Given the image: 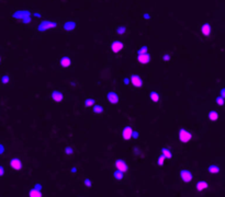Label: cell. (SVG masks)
Listing matches in <instances>:
<instances>
[{"label":"cell","mask_w":225,"mask_h":197,"mask_svg":"<svg viewBox=\"0 0 225 197\" xmlns=\"http://www.w3.org/2000/svg\"><path fill=\"white\" fill-rule=\"evenodd\" d=\"M113 178L116 182H123L125 178V173L120 171V170H115L113 172Z\"/></svg>","instance_id":"cell-22"},{"label":"cell","mask_w":225,"mask_h":197,"mask_svg":"<svg viewBox=\"0 0 225 197\" xmlns=\"http://www.w3.org/2000/svg\"><path fill=\"white\" fill-rule=\"evenodd\" d=\"M115 33L116 35H124L126 33V26L124 25H120V26H118L116 29H115Z\"/></svg>","instance_id":"cell-28"},{"label":"cell","mask_w":225,"mask_h":197,"mask_svg":"<svg viewBox=\"0 0 225 197\" xmlns=\"http://www.w3.org/2000/svg\"><path fill=\"white\" fill-rule=\"evenodd\" d=\"M9 165H10V167L13 171H20V170H22V167H23V162H22V160H21L20 158L15 157V158H11L10 160H9Z\"/></svg>","instance_id":"cell-10"},{"label":"cell","mask_w":225,"mask_h":197,"mask_svg":"<svg viewBox=\"0 0 225 197\" xmlns=\"http://www.w3.org/2000/svg\"><path fill=\"white\" fill-rule=\"evenodd\" d=\"M178 139L181 143H188L192 140V133L188 129L181 127L178 130Z\"/></svg>","instance_id":"cell-3"},{"label":"cell","mask_w":225,"mask_h":197,"mask_svg":"<svg viewBox=\"0 0 225 197\" xmlns=\"http://www.w3.org/2000/svg\"><path fill=\"white\" fill-rule=\"evenodd\" d=\"M122 82H123L124 85H130L131 84L130 77H123V79H122Z\"/></svg>","instance_id":"cell-35"},{"label":"cell","mask_w":225,"mask_h":197,"mask_svg":"<svg viewBox=\"0 0 225 197\" xmlns=\"http://www.w3.org/2000/svg\"><path fill=\"white\" fill-rule=\"evenodd\" d=\"M150 101L152 104H154V105H157V104H159L160 102V94L157 92V91H150Z\"/></svg>","instance_id":"cell-17"},{"label":"cell","mask_w":225,"mask_h":197,"mask_svg":"<svg viewBox=\"0 0 225 197\" xmlns=\"http://www.w3.org/2000/svg\"><path fill=\"white\" fill-rule=\"evenodd\" d=\"M5 146L2 145V143H0V154H2V153L5 152Z\"/></svg>","instance_id":"cell-42"},{"label":"cell","mask_w":225,"mask_h":197,"mask_svg":"<svg viewBox=\"0 0 225 197\" xmlns=\"http://www.w3.org/2000/svg\"><path fill=\"white\" fill-rule=\"evenodd\" d=\"M107 102L111 105H116V104H119L120 102V95L118 92H115V91H110V92H108L107 93Z\"/></svg>","instance_id":"cell-9"},{"label":"cell","mask_w":225,"mask_h":197,"mask_svg":"<svg viewBox=\"0 0 225 197\" xmlns=\"http://www.w3.org/2000/svg\"><path fill=\"white\" fill-rule=\"evenodd\" d=\"M71 64H73V61H71V58H70L69 56H63L60 59V66L62 68L64 69L69 68L70 66H71Z\"/></svg>","instance_id":"cell-18"},{"label":"cell","mask_w":225,"mask_h":197,"mask_svg":"<svg viewBox=\"0 0 225 197\" xmlns=\"http://www.w3.org/2000/svg\"><path fill=\"white\" fill-rule=\"evenodd\" d=\"M114 167L115 170H120L122 172L126 173L129 171V164L125 161V159L123 158H119L114 161Z\"/></svg>","instance_id":"cell-8"},{"label":"cell","mask_w":225,"mask_h":197,"mask_svg":"<svg viewBox=\"0 0 225 197\" xmlns=\"http://www.w3.org/2000/svg\"><path fill=\"white\" fill-rule=\"evenodd\" d=\"M84 107L85 108H92L95 106L96 104V99L95 98H91V96H88V98L85 99V101H84Z\"/></svg>","instance_id":"cell-21"},{"label":"cell","mask_w":225,"mask_h":197,"mask_svg":"<svg viewBox=\"0 0 225 197\" xmlns=\"http://www.w3.org/2000/svg\"><path fill=\"white\" fill-rule=\"evenodd\" d=\"M33 17H34V18H37V19H41V18H42V13H40V12H34V13H33Z\"/></svg>","instance_id":"cell-41"},{"label":"cell","mask_w":225,"mask_h":197,"mask_svg":"<svg viewBox=\"0 0 225 197\" xmlns=\"http://www.w3.org/2000/svg\"><path fill=\"white\" fill-rule=\"evenodd\" d=\"M166 160H167V159H166L164 156L159 154L158 157L156 158V164H157L158 167H163V165H164V164L166 163Z\"/></svg>","instance_id":"cell-26"},{"label":"cell","mask_w":225,"mask_h":197,"mask_svg":"<svg viewBox=\"0 0 225 197\" xmlns=\"http://www.w3.org/2000/svg\"><path fill=\"white\" fill-rule=\"evenodd\" d=\"M220 95H222L223 98H225V87L220 89Z\"/></svg>","instance_id":"cell-40"},{"label":"cell","mask_w":225,"mask_h":197,"mask_svg":"<svg viewBox=\"0 0 225 197\" xmlns=\"http://www.w3.org/2000/svg\"><path fill=\"white\" fill-rule=\"evenodd\" d=\"M92 112L96 115H101V114L105 113V106L101 105V104H96L95 106L92 107Z\"/></svg>","instance_id":"cell-23"},{"label":"cell","mask_w":225,"mask_h":197,"mask_svg":"<svg viewBox=\"0 0 225 197\" xmlns=\"http://www.w3.org/2000/svg\"><path fill=\"white\" fill-rule=\"evenodd\" d=\"M76 28H77V23H76V21H73V20L66 21L63 24V30L65 32H73Z\"/></svg>","instance_id":"cell-16"},{"label":"cell","mask_w":225,"mask_h":197,"mask_svg":"<svg viewBox=\"0 0 225 197\" xmlns=\"http://www.w3.org/2000/svg\"><path fill=\"white\" fill-rule=\"evenodd\" d=\"M130 81H131V84H132L135 89H140L144 85V81H143L142 77L138 76V74H131Z\"/></svg>","instance_id":"cell-11"},{"label":"cell","mask_w":225,"mask_h":197,"mask_svg":"<svg viewBox=\"0 0 225 197\" xmlns=\"http://www.w3.org/2000/svg\"><path fill=\"white\" fill-rule=\"evenodd\" d=\"M136 61H137V64L142 65V66H148L152 61V56L150 53H146L143 55H136Z\"/></svg>","instance_id":"cell-12"},{"label":"cell","mask_w":225,"mask_h":197,"mask_svg":"<svg viewBox=\"0 0 225 197\" xmlns=\"http://www.w3.org/2000/svg\"><path fill=\"white\" fill-rule=\"evenodd\" d=\"M200 33L203 36L205 37H208V36H210L212 34V25L210 23H208V22H205L203 24L200 26Z\"/></svg>","instance_id":"cell-15"},{"label":"cell","mask_w":225,"mask_h":197,"mask_svg":"<svg viewBox=\"0 0 225 197\" xmlns=\"http://www.w3.org/2000/svg\"><path fill=\"white\" fill-rule=\"evenodd\" d=\"M209 183L206 182L205 180H200V181H198V182L195 183V189H197V192L199 193H203L205 192L206 189H209Z\"/></svg>","instance_id":"cell-14"},{"label":"cell","mask_w":225,"mask_h":197,"mask_svg":"<svg viewBox=\"0 0 225 197\" xmlns=\"http://www.w3.org/2000/svg\"><path fill=\"white\" fill-rule=\"evenodd\" d=\"M160 58H161V61H163V63H166V64H167V63L171 61V55H170L169 53H163Z\"/></svg>","instance_id":"cell-29"},{"label":"cell","mask_w":225,"mask_h":197,"mask_svg":"<svg viewBox=\"0 0 225 197\" xmlns=\"http://www.w3.org/2000/svg\"><path fill=\"white\" fill-rule=\"evenodd\" d=\"M134 132V128L132 127L131 125H126L122 129V133H121V137L124 141H130L132 139V135Z\"/></svg>","instance_id":"cell-7"},{"label":"cell","mask_w":225,"mask_h":197,"mask_svg":"<svg viewBox=\"0 0 225 197\" xmlns=\"http://www.w3.org/2000/svg\"><path fill=\"white\" fill-rule=\"evenodd\" d=\"M140 138V133L137 132V130H135L134 129V132H133V135H132V139H134V140H137Z\"/></svg>","instance_id":"cell-36"},{"label":"cell","mask_w":225,"mask_h":197,"mask_svg":"<svg viewBox=\"0 0 225 197\" xmlns=\"http://www.w3.org/2000/svg\"><path fill=\"white\" fill-rule=\"evenodd\" d=\"M214 102L215 104L217 105V106H220V107H223V106H225V98H223L222 95H217L216 98H215L214 100Z\"/></svg>","instance_id":"cell-25"},{"label":"cell","mask_w":225,"mask_h":197,"mask_svg":"<svg viewBox=\"0 0 225 197\" xmlns=\"http://www.w3.org/2000/svg\"><path fill=\"white\" fill-rule=\"evenodd\" d=\"M28 196L29 197H43L42 195V192L41 191H37V189H35V188H31L29 193H28Z\"/></svg>","instance_id":"cell-24"},{"label":"cell","mask_w":225,"mask_h":197,"mask_svg":"<svg viewBox=\"0 0 225 197\" xmlns=\"http://www.w3.org/2000/svg\"><path fill=\"white\" fill-rule=\"evenodd\" d=\"M10 82H11V79L8 74H5V76H2L0 78V83L2 84V85H8Z\"/></svg>","instance_id":"cell-27"},{"label":"cell","mask_w":225,"mask_h":197,"mask_svg":"<svg viewBox=\"0 0 225 197\" xmlns=\"http://www.w3.org/2000/svg\"><path fill=\"white\" fill-rule=\"evenodd\" d=\"M58 26V23L56 21H51V20H43L41 21L40 23L36 26V31L40 32V33H43V32H46V31H50V30H54Z\"/></svg>","instance_id":"cell-2"},{"label":"cell","mask_w":225,"mask_h":197,"mask_svg":"<svg viewBox=\"0 0 225 197\" xmlns=\"http://www.w3.org/2000/svg\"><path fill=\"white\" fill-rule=\"evenodd\" d=\"M143 19L144 20H150L152 19V15H150V13H144V14H143Z\"/></svg>","instance_id":"cell-39"},{"label":"cell","mask_w":225,"mask_h":197,"mask_svg":"<svg viewBox=\"0 0 225 197\" xmlns=\"http://www.w3.org/2000/svg\"><path fill=\"white\" fill-rule=\"evenodd\" d=\"M206 118L210 123H216L220 121V113L215 110H211L206 113Z\"/></svg>","instance_id":"cell-13"},{"label":"cell","mask_w":225,"mask_h":197,"mask_svg":"<svg viewBox=\"0 0 225 197\" xmlns=\"http://www.w3.org/2000/svg\"><path fill=\"white\" fill-rule=\"evenodd\" d=\"M33 188H35V189H37V191H41L42 192V189H43V184L41 182H36L33 184Z\"/></svg>","instance_id":"cell-34"},{"label":"cell","mask_w":225,"mask_h":197,"mask_svg":"<svg viewBox=\"0 0 225 197\" xmlns=\"http://www.w3.org/2000/svg\"><path fill=\"white\" fill-rule=\"evenodd\" d=\"M80 197H81V196H80Z\"/></svg>","instance_id":"cell-44"},{"label":"cell","mask_w":225,"mask_h":197,"mask_svg":"<svg viewBox=\"0 0 225 197\" xmlns=\"http://www.w3.org/2000/svg\"><path fill=\"white\" fill-rule=\"evenodd\" d=\"M77 172H78V167H75V165L70 169V173H71V174H76Z\"/></svg>","instance_id":"cell-38"},{"label":"cell","mask_w":225,"mask_h":197,"mask_svg":"<svg viewBox=\"0 0 225 197\" xmlns=\"http://www.w3.org/2000/svg\"><path fill=\"white\" fill-rule=\"evenodd\" d=\"M146 53H150V50H148V47H147L146 45H143V46H141L140 48L137 49V52H136V55H143V54H146Z\"/></svg>","instance_id":"cell-31"},{"label":"cell","mask_w":225,"mask_h":197,"mask_svg":"<svg viewBox=\"0 0 225 197\" xmlns=\"http://www.w3.org/2000/svg\"><path fill=\"white\" fill-rule=\"evenodd\" d=\"M5 174H6L5 167H3V165H0V177L5 176Z\"/></svg>","instance_id":"cell-37"},{"label":"cell","mask_w":225,"mask_h":197,"mask_svg":"<svg viewBox=\"0 0 225 197\" xmlns=\"http://www.w3.org/2000/svg\"><path fill=\"white\" fill-rule=\"evenodd\" d=\"M206 171H208V173H210V174H212V175H215V174H219V173L221 172V167L220 165H217V164H210L209 167H208V169H206Z\"/></svg>","instance_id":"cell-20"},{"label":"cell","mask_w":225,"mask_h":197,"mask_svg":"<svg viewBox=\"0 0 225 197\" xmlns=\"http://www.w3.org/2000/svg\"><path fill=\"white\" fill-rule=\"evenodd\" d=\"M179 178L181 182L186 183V184H190L193 180V174L188 169H181L179 171Z\"/></svg>","instance_id":"cell-4"},{"label":"cell","mask_w":225,"mask_h":197,"mask_svg":"<svg viewBox=\"0 0 225 197\" xmlns=\"http://www.w3.org/2000/svg\"><path fill=\"white\" fill-rule=\"evenodd\" d=\"M132 152H133V154H134L135 157H142V150H141V148L137 147V146L133 147Z\"/></svg>","instance_id":"cell-32"},{"label":"cell","mask_w":225,"mask_h":197,"mask_svg":"<svg viewBox=\"0 0 225 197\" xmlns=\"http://www.w3.org/2000/svg\"><path fill=\"white\" fill-rule=\"evenodd\" d=\"M82 183H84V186L85 187H88V188H91V187H92V181H91L90 178H88V177L85 178Z\"/></svg>","instance_id":"cell-33"},{"label":"cell","mask_w":225,"mask_h":197,"mask_svg":"<svg viewBox=\"0 0 225 197\" xmlns=\"http://www.w3.org/2000/svg\"><path fill=\"white\" fill-rule=\"evenodd\" d=\"M50 99L56 104H60L64 102V100H65V96H64V94L62 91H58V90H52L50 93Z\"/></svg>","instance_id":"cell-6"},{"label":"cell","mask_w":225,"mask_h":197,"mask_svg":"<svg viewBox=\"0 0 225 197\" xmlns=\"http://www.w3.org/2000/svg\"><path fill=\"white\" fill-rule=\"evenodd\" d=\"M74 152H75V149H74V147H71V146H67V147L64 148V153H65L67 157L73 156Z\"/></svg>","instance_id":"cell-30"},{"label":"cell","mask_w":225,"mask_h":197,"mask_svg":"<svg viewBox=\"0 0 225 197\" xmlns=\"http://www.w3.org/2000/svg\"><path fill=\"white\" fill-rule=\"evenodd\" d=\"M0 65H1V57H0Z\"/></svg>","instance_id":"cell-43"},{"label":"cell","mask_w":225,"mask_h":197,"mask_svg":"<svg viewBox=\"0 0 225 197\" xmlns=\"http://www.w3.org/2000/svg\"><path fill=\"white\" fill-rule=\"evenodd\" d=\"M11 17H12V19L18 20L23 24H30L32 22L33 14L29 10H15V11L12 12Z\"/></svg>","instance_id":"cell-1"},{"label":"cell","mask_w":225,"mask_h":197,"mask_svg":"<svg viewBox=\"0 0 225 197\" xmlns=\"http://www.w3.org/2000/svg\"><path fill=\"white\" fill-rule=\"evenodd\" d=\"M159 154L164 156V157H165L167 160H171V159H172V151H171V149H170L169 147L160 148Z\"/></svg>","instance_id":"cell-19"},{"label":"cell","mask_w":225,"mask_h":197,"mask_svg":"<svg viewBox=\"0 0 225 197\" xmlns=\"http://www.w3.org/2000/svg\"><path fill=\"white\" fill-rule=\"evenodd\" d=\"M124 42H122L120 39H114L113 42H111L110 44V50L113 54H120L121 52L124 49Z\"/></svg>","instance_id":"cell-5"}]
</instances>
